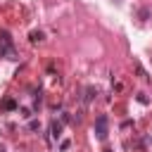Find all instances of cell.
I'll list each match as a JSON object with an SVG mask.
<instances>
[{"label": "cell", "mask_w": 152, "mask_h": 152, "mask_svg": "<svg viewBox=\"0 0 152 152\" xmlns=\"http://www.w3.org/2000/svg\"><path fill=\"white\" fill-rule=\"evenodd\" d=\"M0 57H14V45L7 31H0Z\"/></svg>", "instance_id": "obj_1"}, {"label": "cell", "mask_w": 152, "mask_h": 152, "mask_svg": "<svg viewBox=\"0 0 152 152\" xmlns=\"http://www.w3.org/2000/svg\"><path fill=\"white\" fill-rule=\"evenodd\" d=\"M95 135H97L100 140L107 138V116H104V114H100L97 121H95Z\"/></svg>", "instance_id": "obj_2"}, {"label": "cell", "mask_w": 152, "mask_h": 152, "mask_svg": "<svg viewBox=\"0 0 152 152\" xmlns=\"http://www.w3.org/2000/svg\"><path fill=\"white\" fill-rule=\"evenodd\" d=\"M31 40L33 43H40L43 40V31H31Z\"/></svg>", "instance_id": "obj_3"}, {"label": "cell", "mask_w": 152, "mask_h": 152, "mask_svg": "<svg viewBox=\"0 0 152 152\" xmlns=\"http://www.w3.org/2000/svg\"><path fill=\"white\" fill-rule=\"evenodd\" d=\"M50 131H52V135H55V138H59V131H62V126H59V124H52V126H50Z\"/></svg>", "instance_id": "obj_4"}]
</instances>
